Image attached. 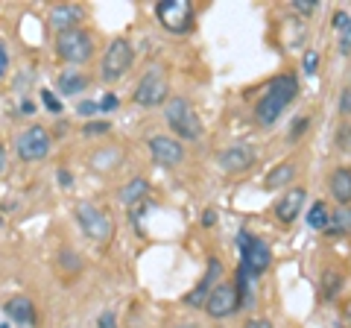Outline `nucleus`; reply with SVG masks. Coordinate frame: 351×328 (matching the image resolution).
<instances>
[{
    "label": "nucleus",
    "mask_w": 351,
    "mask_h": 328,
    "mask_svg": "<svg viewBox=\"0 0 351 328\" xmlns=\"http://www.w3.org/2000/svg\"><path fill=\"white\" fill-rule=\"evenodd\" d=\"M295 97H299V76H295L293 71L272 76L267 91L258 97L255 112H252L255 115V124L258 126H276L278 117L287 112V106L295 100Z\"/></svg>",
    "instance_id": "1"
},
{
    "label": "nucleus",
    "mask_w": 351,
    "mask_h": 328,
    "mask_svg": "<svg viewBox=\"0 0 351 328\" xmlns=\"http://www.w3.org/2000/svg\"><path fill=\"white\" fill-rule=\"evenodd\" d=\"M164 120H167L173 138L179 141H199L202 135V120L196 115V108L188 103V97H170L164 103Z\"/></svg>",
    "instance_id": "2"
},
{
    "label": "nucleus",
    "mask_w": 351,
    "mask_h": 328,
    "mask_svg": "<svg viewBox=\"0 0 351 328\" xmlns=\"http://www.w3.org/2000/svg\"><path fill=\"white\" fill-rule=\"evenodd\" d=\"M73 217L76 223H80V229L85 232V237H91L94 244H112L114 240V220L112 214H108L106 209H100V205L94 202H76L73 205Z\"/></svg>",
    "instance_id": "3"
},
{
    "label": "nucleus",
    "mask_w": 351,
    "mask_h": 328,
    "mask_svg": "<svg viewBox=\"0 0 351 328\" xmlns=\"http://www.w3.org/2000/svg\"><path fill=\"white\" fill-rule=\"evenodd\" d=\"M56 59H62L64 65H85L94 59V36L85 27H76L68 32H56Z\"/></svg>",
    "instance_id": "4"
},
{
    "label": "nucleus",
    "mask_w": 351,
    "mask_h": 328,
    "mask_svg": "<svg viewBox=\"0 0 351 328\" xmlns=\"http://www.w3.org/2000/svg\"><path fill=\"white\" fill-rule=\"evenodd\" d=\"M170 100V80H167V71L156 65L149 68L144 76L138 80L135 91H132V103L141 106V108H156V106H164Z\"/></svg>",
    "instance_id": "5"
},
{
    "label": "nucleus",
    "mask_w": 351,
    "mask_h": 328,
    "mask_svg": "<svg viewBox=\"0 0 351 328\" xmlns=\"http://www.w3.org/2000/svg\"><path fill=\"white\" fill-rule=\"evenodd\" d=\"M132 62H135V50H132V41L123 38V36H117L108 41V47L103 53V62H100V80L106 85H114L120 82L123 76L129 73L132 68Z\"/></svg>",
    "instance_id": "6"
},
{
    "label": "nucleus",
    "mask_w": 351,
    "mask_h": 328,
    "mask_svg": "<svg viewBox=\"0 0 351 328\" xmlns=\"http://www.w3.org/2000/svg\"><path fill=\"white\" fill-rule=\"evenodd\" d=\"M156 18L173 36H188L196 24V9L191 0H161L156 6Z\"/></svg>",
    "instance_id": "7"
},
{
    "label": "nucleus",
    "mask_w": 351,
    "mask_h": 328,
    "mask_svg": "<svg viewBox=\"0 0 351 328\" xmlns=\"http://www.w3.org/2000/svg\"><path fill=\"white\" fill-rule=\"evenodd\" d=\"M237 237H240L237 240L240 244V267H243L252 279L263 276V272L269 270V264H272V246L263 237H255L249 232H240Z\"/></svg>",
    "instance_id": "8"
},
{
    "label": "nucleus",
    "mask_w": 351,
    "mask_h": 328,
    "mask_svg": "<svg viewBox=\"0 0 351 328\" xmlns=\"http://www.w3.org/2000/svg\"><path fill=\"white\" fill-rule=\"evenodd\" d=\"M50 150H53V138H50V132H47V129H44L41 124L27 126L24 132L15 138V152H18V159L27 161V164L44 161V159L50 156Z\"/></svg>",
    "instance_id": "9"
},
{
    "label": "nucleus",
    "mask_w": 351,
    "mask_h": 328,
    "mask_svg": "<svg viewBox=\"0 0 351 328\" xmlns=\"http://www.w3.org/2000/svg\"><path fill=\"white\" fill-rule=\"evenodd\" d=\"M211 320H228L240 311V296H237V288L234 281H219L217 288L211 290V296L205 299V308H202Z\"/></svg>",
    "instance_id": "10"
},
{
    "label": "nucleus",
    "mask_w": 351,
    "mask_h": 328,
    "mask_svg": "<svg viewBox=\"0 0 351 328\" xmlns=\"http://www.w3.org/2000/svg\"><path fill=\"white\" fill-rule=\"evenodd\" d=\"M219 281H223V261L211 255L208 258V267H205V276L193 284V290L184 293V305H188V308H205V299L211 296V290Z\"/></svg>",
    "instance_id": "11"
},
{
    "label": "nucleus",
    "mask_w": 351,
    "mask_h": 328,
    "mask_svg": "<svg viewBox=\"0 0 351 328\" xmlns=\"http://www.w3.org/2000/svg\"><path fill=\"white\" fill-rule=\"evenodd\" d=\"M255 161H258V150L252 144H232V147H226L217 156L219 170L228 173V176H240V173H246L249 167H255Z\"/></svg>",
    "instance_id": "12"
},
{
    "label": "nucleus",
    "mask_w": 351,
    "mask_h": 328,
    "mask_svg": "<svg viewBox=\"0 0 351 328\" xmlns=\"http://www.w3.org/2000/svg\"><path fill=\"white\" fill-rule=\"evenodd\" d=\"M147 147H149V156L158 167H179L184 161V144L173 135H152L147 141Z\"/></svg>",
    "instance_id": "13"
},
{
    "label": "nucleus",
    "mask_w": 351,
    "mask_h": 328,
    "mask_svg": "<svg viewBox=\"0 0 351 328\" xmlns=\"http://www.w3.org/2000/svg\"><path fill=\"white\" fill-rule=\"evenodd\" d=\"M304 202H307V191L302 188V185H293L290 191H284L278 196V202L272 205V214H276V220L281 226H293L302 217Z\"/></svg>",
    "instance_id": "14"
},
{
    "label": "nucleus",
    "mask_w": 351,
    "mask_h": 328,
    "mask_svg": "<svg viewBox=\"0 0 351 328\" xmlns=\"http://www.w3.org/2000/svg\"><path fill=\"white\" fill-rule=\"evenodd\" d=\"M82 21H85V9L80 3H56V6H50V12H47V24L56 32H68V30L82 27Z\"/></svg>",
    "instance_id": "15"
},
{
    "label": "nucleus",
    "mask_w": 351,
    "mask_h": 328,
    "mask_svg": "<svg viewBox=\"0 0 351 328\" xmlns=\"http://www.w3.org/2000/svg\"><path fill=\"white\" fill-rule=\"evenodd\" d=\"M295 176H299V164H295V161H278L276 167H269V173L263 176V188H267V191L293 188Z\"/></svg>",
    "instance_id": "16"
},
{
    "label": "nucleus",
    "mask_w": 351,
    "mask_h": 328,
    "mask_svg": "<svg viewBox=\"0 0 351 328\" xmlns=\"http://www.w3.org/2000/svg\"><path fill=\"white\" fill-rule=\"evenodd\" d=\"M149 191H152V185L144 176H135V179H129L123 188H120V202H123L126 209H138L141 202L149 200Z\"/></svg>",
    "instance_id": "17"
},
{
    "label": "nucleus",
    "mask_w": 351,
    "mask_h": 328,
    "mask_svg": "<svg viewBox=\"0 0 351 328\" xmlns=\"http://www.w3.org/2000/svg\"><path fill=\"white\" fill-rule=\"evenodd\" d=\"M328 191L337 200V205H351V170L348 167H337L328 176Z\"/></svg>",
    "instance_id": "18"
},
{
    "label": "nucleus",
    "mask_w": 351,
    "mask_h": 328,
    "mask_svg": "<svg viewBox=\"0 0 351 328\" xmlns=\"http://www.w3.org/2000/svg\"><path fill=\"white\" fill-rule=\"evenodd\" d=\"M334 38H337V50L339 56H351V12H346V9H337L334 18Z\"/></svg>",
    "instance_id": "19"
},
{
    "label": "nucleus",
    "mask_w": 351,
    "mask_h": 328,
    "mask_svg": "<svg viewBox=\"0 0 351 328\" xmlns=\"http://www.w3.org/2000/svg\"><path fill=\"white\" fill-rule=\"evenodd\" d=\"M6 316L12 323H21V325H32L36 323V305H32L29 296H12L6 302Z\"/></svg>",
    "instance_id": "20"
},
{
    "label": "nucleus",
    "mask_w": 351,
    "mask_h": 328,
    "mask_svg": "<svg viewBox=\"0 0 351 328\" xmlns=\"http://www.w3.org/2000/svg\"><path fill=\"white\" fill-rule=\"evenodd\" d=\"M88 85H91V80H88V73H82V71H62L56 80V89L62 97H80Z\"/></svg>",
    "instance_id": "21"
},
{
    "label": "nucleus",
    "mask_w": 351,
    "mask_h": 328,
    "mask_svg": "<svg viewBox=\"0 0 351 328\" xmlns=\"http://www.w3.org/2000/svg\"><path fill=\"white\" fill-rule=\"evenodd\" d=\"M120 164H123V150H117V147H100V150H94V156H91V167L97 173L117 170Z\"/></svg>",
    "instance_id": "22"
},
{
    "label": "nucleus",
    "mask_w": 351,
    "mask_h": 328,
    "mask_svg": "<svg viewBox=\"0 0 351 328\" xmlns=\"http://www.w3.org/2000/svg\"><path fill=\"white\" fill-rule=\"evenodd\" d=\"M328 237H348L351 235V205H337L331 211V223H328Z\"/></svg>",
    "instance_id": "23"
},
{
    "label": "nucleus",
    "mask_w": 351,
    "mask_h": 328,
    "mask_svg": "<svg viewBox=\"0 0 351 328\" xmlns=\"http://www.w3.org/2000/svg\"><path fill=\"white\" fill-rule=\"evenodd\" d=\"M304 220H307V226H311L313 232H328V223H331V211H328V205H325L322 200H316L311 209H307Z\"/></svg>",
    "instance_id": "24"
},
{
    "label": "nucleus",
    "mask_w": 351,
    "mask_h": 328,
    "mask_svg": "<svg viewBox=\"0 0 351 328\" xmlns=\"http://www.w3.org/2000/svg\"><path fill=\"white\" fill-rule=\"evenodd\" d=\"M339 290H343V272L325 270V272H322V279H319V296L331 302V299L339 296Z\"/></svg>",
    "instance_id": "25"
},
{
    "label": "nucleus",
    "mask_w": 351,
    "mask_h": 328,
    "mask_svg": "<svg viewBox=\"0 0 351 328\" xmlns=\"http://www.w3.org/2000/svg\"><path fill=\"white\" fill-rule=\"evenodd\" d=\"M334 144H337V150H339V152H346V156H351V120H343V124L337 126Z\"/></svg>",
    "instance_id": "26"
},
{
    "label": "nucleus",
    "mask_w": 351,
    "mask_h": 328,
    "mask_svg": "<svg viewBox=\"0 0 351 328\" xmlns=\"http://www.w3.org/2000/svg\"><path fill=\"white\" fill-rule=\"evenodd\" d=\"M319 50H304V59H302V71L307 76H316V71H319Z\"/></svg>",
    "instance_id": "27"
},
{
    "label": "nucleus",
    "mask_w": 351,
    "mask_h": 328,
    "mask_svg": "<svg viewBox=\"0 0 351 328\" xmlns=\"http://www.w3.org/2000/svg\"><path fill=\"white\" fill-rule=\"evenodd\" d=\"M293 12L295 15H302V18H311L316 9H319V0H293Z\"/></svg>",
    "instance_id": "28"
},
{
    "label": "nucleus",
    "mask_w": 351,
    "mask_h": 328,
    "mask_svg": "<svg viewBox=\"0 0 351 328\" xmlns=\"http://www.w3.org/2000/svg\"><path fill=\"white\" fill-rule=\"evenodd\" d=\"M41 100H44V106H47L53 115L62 112V100H56V94H53L50 89H41Z\"/></svg>",
    "instance_id": "29"
},
{
    "label": "nucleus",
    "mask_w": 351,
    "mask_h": 328,
    "mask_svg": "<svg viewBox=\"0 0 351 328\" xmlns=\"http://www.w3.org/2000/svg\"><path fill=\"white\" fill-rule=\"evenodd\" d=\"M108 129H112V124H108V120H97V124H85L82 132H85V135H100V132H108Z\"/></svg>",
    "instance_id": "30"
},
{
    "label": "nucleus",
    "mask_w": 351,
    "mask_h": 328,
    "mask_svg": "<svg viewBox=\"0 0 351 328\" xmlns=\"http://www.w3.org/2000/svg\"><path fill=\"white\" fill-rule=\"evenodd\" d=\"M307 124H311V117H295V126H290V141H295V138H299L302 132H304V129H307Z\"/></svg>",
    "instance_id": "31"
},
{
    "label": "nucleus",
    "mask_w": 351,
    "mask_h": 328,
    "mask_svg": "<svg viewBox=\"0 0 351 328\" xmlns=\"http://www.w3.org/2000/svg\"><path fill=\"white\" fill-rule=\"evenodd\" d=\"M117 103H120V100H117L114 94H106L103 100L97 103V108H100V112H114V108H117Z\"/></svg>",
    "instance_id": "32"
},
{
    "label": "nucleus",
    "mask_w": 351,
    "mask_h": 328,
    "mask_svg": "<svg viewBox=\"0 0 351 328\" xmlns=\"http://www.w3.org/2000/svg\"><path fill=\"white\" fill-rule=\"evenodd\" d=\"M76 112H80L82 117H91L94 112H100V108H97V103H91V100H82L80 106H76Z\"/></svg>",
    "instance_id": "33"
},
{
    "label": "nucleus",
    "mask_w": 351,
    "mask_h": 328,
    "mask_svg": "<svg viewBox=\"0 0 351 328\" xmlns=\"http://www.w3.org/2000/svg\"><path fill=\"white\" fill-rule=\"evenodd\" d=\"M114 311H106V314H100V320H97V328H114Z\"/></svg>",
    "instance_id": "34"
},
{
    "label": "nucleus",
    "mask_w": 351,
    "mask_h": 328,
    "mask_svg": "<svg viewBox=\"0 0 351 328\" xmlns=\"http://www.w3.org/2000/svg\"><path fill=\"white\" fill-rule=\"evenodd\" d=\"M339 112H343V115H351V94L343 89V91H339Z\"/></svg>",
    "instance_id": "35"
},
{
    "label": "nucleus",
    "mask_w": 351,
    "mask_h": 328,
    "mask_svg": "<svg viewBox=\"0 0 351 328\" xmlns=\"http://www.w3.org/2000/svg\"><path fill=\"white\" fill-rule=\"evenodd\" d=\"M243 328H272V323H269V320H263V316H255V320H249Z\"/></svg>",
    "instance_id": "36"
},
{
    "label": "nucleus",
    "mask_w": 351,
    "mask_h": 328,
    "mask_svg": "<svg viewBox=\"0 0 351 328\" xmlns=\"http://www.w3.org/2000/svg\"><path fill=\"white\" fill-rule=\"evenodd\" d=\"M3 170H6V147L0 144V176H3Z\"/></svg>",
    "instance_id": "37"
},
{
    "label": "nucleus",
    "mask_w": 351,
    "mask_h": 328,
    "mask_svg": "<svg viewBox=\"0 0 351 328\" xmlns=\"http://www.w3.org/2000/svg\"><path fill=\"white\" fill-rule=\"evenodd\" d=\"M6 62H9V59H6V50H3V47H0V76H3V73H6Z\"/></svg>",
    "instance_id": "38"
},
{
    "label": "nucleus",
    "mask_w": 351,
    "mask_h": 328,
    "mask_svg": "<svg viewBox=\"0 0 351 328\" xmlns=\"http://www.w3.org/2000/svg\"><path fill=\"white\" fill-rule=\"evenodd\" d=\"M202 220H205V226H211V223H214V211L208 209V211H205V217H202Z\"/></svg>",
    "instance_id": "39"
},
{
    "label": "nucleus",
    "mask_w": 351,
    "mask_h": 328,
    "mask_svg": "<svg viewBox=\"0 0 351 328\" xmlns=\"http://www.w3.org/2000/svg\"><path fill=\"white\" fill-rule=\"evenodd\" d=\"M59 182H62V185H68V182H71V173H68V170H62V173H59Z\"/></svg>",
    "instance_id": "40"
},
{
    "label": "nucleus",
    "mask_w": 351,
    "mask_h": 328,
    "mask_svg": "<svg viewBox=\"0 0 351 328\" xmlns=\"http://www.w3.org/2000/svg\"><path fill=\"white\" fill-rule=\"evenodd\" d=\"M346 91L351 94V73H348V82H346Z\"/></svg>",
    "instance_id": "41"
},
{
    "label": "nucleus",
    "mask_w": 351,
    "mask_h": 328,
    "mask_svg": "<svg viewBox=\"0 0 351 328\" xmlns=\"http://www.w3.org/2000/svg\"><path fill=\"white\" fill-rule=\"evenodd\" d=\"M176 328H196V325H176Z\"/></svg>",
    "instance_id": "42"
}]
</instances>
